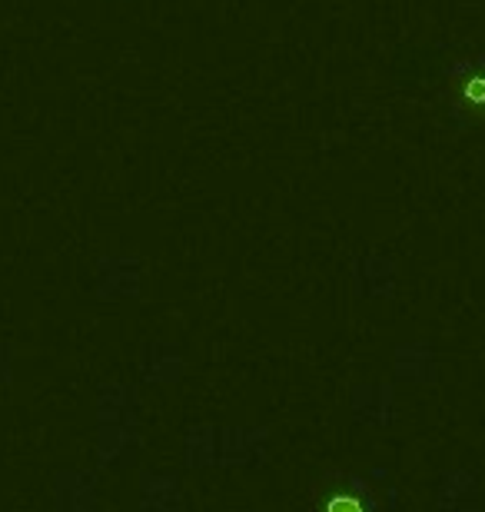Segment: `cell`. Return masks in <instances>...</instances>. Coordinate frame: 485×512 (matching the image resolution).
<instances>
[{"label":"cell","instance_id":"cell-1","mask_svg":"<svg viewBox=\"0 0 485 512\" xmlns=\"http://www.w3.org/2000/svg\"><path fill=\"white\" fill-rule=\"evenodd\" d=\"M313 512H369L366 493L349 479H333L323 493L316 496Z\"/></svg>","mask_w":485,"mask_h":512}]
</instances>
